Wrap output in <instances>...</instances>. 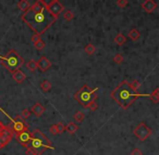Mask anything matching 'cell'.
<instances>
[{"instance_id":"cell-34","label":"cell","mask_w":159,"mask_h":155,"mask_svg":"<svg viewBox=\"0 0 159 155\" xmlns=\"http://www.w3.org/2000/svg\"><path fill=\"white\" fill-rule=\"evenodd\" d=\"M31 40H32V42H33V45H34V44H36L37 41H39V40H40V36L37 35V34H35V35L32 37V39H31Z\"/></svg>"},{"instance_id":"cell-13","label":"cell","mask_w":159,"mask_h":155,"mask_svg":"<svg viewBox=\"0 0 159 155\" xmlns=\"http://www.w3.org/2000/svg\"><path fill=\"white\" fill-rule=\"evenodd\" d=\"M31 113H33L37 117H40L43 114L45 113V106L40 103H35L31 108Z\"/></svg>"},{"instance_id":"cell-3","label":"cell","mask_w":159,"mask_h":155,"mask_svg":"<svg viewBox=\"0 0 159 155\" xmlns=\"http://www.w3.org/2000/svg\"><path fill=\"white\" fill-rule=\"evenodd\" d=\"M0 63L6 67L10 73L20 69L24 64V60L15 50H9L6 55H0Z\"/></svg>"},{"instance_id":"cell-24","label":"cell","mask_w":159,"mask_h":155,"mask_svg":"<svg viewBox=\"0 0 159 155\" xmlns=\"http://www.w3.org/2000/svg\"><path fill=\"white\" fill-rule=\"evenodd\" d=\"M129 86H130V88L133 90V91H136V92H137L138 88L141 87V83H140L138 80H133L132 83H129Z\"/></svg>"},{"instance_id":"cell-27","label":"cell","mask_w":159,"mask_h":155,"mask_svg":"<svg viewBox=\"0 0 159 155\" xmlns=\"http://www.w3.org/2000/svg\"><path fill=\"white\" fill-rule=\"evenodd\" d=\"M45 46H46V44H45V42H44V41H43L42 39H40L39 41H37L36 44H34V47L36 48V49H37V50H38V51L43 50V49L45 48Z\"/></svg>"},{"instance_id":"cell-15","label":"cell","mask_w":159,"mask_h":155,"mask_svg":"<svg viewBox=\"0 0 159 155\" xmlns=\"http://www.w3.org/2000/svg\"><path fill=\"white\" fill-rule=\"evenodd\" d=\"M31 136H32V137H35V138H38V139L43 140L45 143H47V144H51L50 140H49L48 138L46 137L45 134H43V132L39 130V129H35L33 132H31Z\"/></svg>"},{"instance_id":"cell-23","label":"cell","mask_w":159,"mask_h":155,"mask_svg":"<svg viewBox=\"0 0 159 155\" xmlns=\"http://www.w3.org/2000/svg\"><path fill=\"white\" fill-rule=\"evenodd\" d=\"M85 52H86L88 55H92V54L95 52V46L93 45V44H87L86 47H85Z\"/></svg>"},{"instance_id":"cell-17","label":"cell","mask_w":159,"mask_h":155,"mask_svg":"<svg viewBox=\"0 0 159 155\" xmlns=\"http://www.w3.org/2000/svg\"><path fill=\"white\" fill-rule=\"evenodd\" d=\"M114 42H116L118 46H123L126 42L125 36L123 35V34H121V33L117 34V36L114 37Z\"/></svg>"},{"instance_id":"cell-20","label":"cell","mask_w":159,"mask_h":155,"mask_svg":"<svg viewBox=\"0 0 159 155\" xmlns=\"http://www.w3.org/2000/svg\"><path fill=\"white\" fill-rule=\"evenodd\" d=\"M140 36H141V34H140V32H138L136 28H133V30H130L129 33V37L131 39H132L133 41H135V40H137L138 38H140Z\"/></svg>"},{"instance_id":"cell-22","label":"cell","mask_w":159,"mask_h":155,"mask_svg":"<svg viewBox=\"0 0 159 155\" xmlns=\"http://www.w3.org/2000/svg\"><path fill=\"white\" fill-rule=\"evenodd\" d=\"M40 88H42L43 91H49L51 89V83L49 80H47V79H45L40 83Z\"/></svg>"},{"instance_id":"cell-2","label":"cell","mask_w":159,"mask_h":155,"mask_svg":"<svg viewBox=\"0 0 159 155\" xmlns=\"http://www.w3.org/2000/svg\"><path fill=\"white\" fill-rule=\"evenodd\" d=\"M110 97L123 110H128L134 103L136 99L141 98V97H149V94H144V93H138L136 91H133L130 88L129 83L126 80H122L111 91Z\"/></svg>"},{"instance_id":"cell-16","label":"cell","mask_w":159,"mask_h":155,"mask_svg":"<svg viewBox=\"0 0 159 155\" xmlns=\"http://www.w3.org/2000/svg\"><path fill=\"white\" fill-rule=\"evenodd\" d=\"M25 66H26V69H28L30 72L34 73V72L37 69V63L36 61H34V60H28L25 62Z\"/></svg>"},{"instance_id":"cell-8","label":"cell","mask_w":159,"mask_h":155,"mask_svg":"<svg viewBox=\"0 0 159 155\" xmlns=\"http://www.w3.org/2000/svg\"><path fill=\"white\" fill-rule=\"evenodd\" d=\"M63 9H64L63 6L58 1V0H54V1H51V2H49L48 4H47V10H48L49 13L56 18H58V16L60 15V13L63 11Z\"/></svg>"},{"instance_id":"cell-31","label":"cell","mask_w":159,"mask_h":155,"mask_svg":"<svg viewBox=\"0 0 159 155\" xmlns=\"http://www.w3.org/2000/svg\"><path fill=\"white\" fill-rule=\"evenodd\" d=\"M117 4L120 8H125L128 6V0H117Z\"/></svg>"},{"instance_id":"cell-36","label":"cell","mask_w":159,"mask_h":155,"mask_svg":"<svg viewBox=\"0 0 159 155\" xmlns=\"http://www.w3.org/2000/svg\"><path fill=\"white\" fill-rule=\"evenodd\" d=\"M40 1H42V2L44 3V4H46V6H47V4H48L49 2H51V1H54V0H40Z\"/></svg>"},{"instance_id":"cell-26","label":"cell","mask_w":159,"mask_h":155,"mask_svg":"<svg viewBox=\"0 0 159 155\" xmlns=\"http://www.w3.org/2000/svg\"><path fill=\"white\" fill-rule=\"evenodd\" d=\"M63 18H66V21H71L72 18H74V14H73V12H71L70 10L64 12V14H63Z\"/></svg>"},{"instance_id":"cell-30","label":"cell","mask_w":159,"mask_h":155,"mask_svg":"<svg viewBox=\"0 0 159 155\" xmlns=\"http://www.w3.org/2000/svg\"><path fill=\"white\" fill-rule=\"evenodd\" d=\"M113 61H114V63L120 64V63H122V61H123V57L121 55V54H116L113 58Z\"/></svg>"},{"instance_id":"cell-37","label":"cell","mask_w":159,"mask_h":155,"mask_svg":"<svg viewBox=\"0 0 159 155\" xmlns=\"http://www.w3.org/2000/svg\"><path fill=\"white\" fill-rule=\"evenodd\" d=\"M2 123H1V122H0V130H1V128H2Z\"/></svg>"},{"instance_id":"cell-1","label":"cell","mask_w":159,"mask_h":155,"mask_svg":"<svg viewBox=\"0 0 159 155\" xmlns=\"http://www.w3.org/2000/svg\"><path fill=\"white\" fill-rule=\"evenodd\" d=\"M21 18L31 30H33L35 34L39 36L47 32L49 27L57 21V18L49 13L47 6L40 0H36L32 6H30L26 11L23 12Z\"/></svg>"},{"instance_id":"cell-6","label":"cell","mask_w":159,"mask_h":155,"mask_svg":"<svg viewBox=\"0 0 159 155\" xmlns=\"http://www.w3.org/2000/svg\"><path fill=\"white\" fill-rule=\"evenodd\" d=\"M133 134L140 139V141H145L152 134V129L144 123H140L137 127L133 130Z\"/></svg>"},{"instance_id":"cell-9","label":"cell","mask_w":159,"mask_h":155,"mask_svg":"<svg viewBox=\"0 0 159 155\" xmlns=\"http://www.w3.org/2000/svg\"><path fill=\"white\" fill-rule=\"evenodd\" d=\"M15 139L21 145H23L24 148H26V145L28 144L31 140V132H28L27 130H24L20 132V134H15Z\"/></svg>"},{"instance_id":"cell-21","label":"cell","mask_w":159,"mask_h":155,"mask_svg":"<svg viewBox=\"0 0 159 155\" xmlns=\"http://www.w3.org/2000/svg\"><path fill=\"white\" fill-rule=\"evenodd\" d=\"M158 93H159V89H158V88H156V89L154 90V92L152 93V94H149V99L152 100V102H154V103H155V104H157V103L159 102Z\"/></svg>"},{"instance_id":"cell-11","label":"cell","mask_w":159,"mask_h":155,"mask_svg":"<svg viewBox=\"0 0 159 155\" xmlns=\"http://www.w3.org/2000/svg\"><path fill=\"white\" fill-rule=\"evenodd\" d=\"M36 63H37V69L42 72V73H45L51 66V62L46 57H42L38 60V62Z\"/></svg>"},{"instance_id":"cell-38","label":"cell","mask_w":159,"mask_h":155,"mask_svg":"<svg viewBox=\"0 0 159 155\" xmlns=\"http://www.w3.org/2000/svg\"><path fill=\"white\" fill-rule=\"evenodd\" d=\"M0 150H1V149H0Z\"/></svg>"},{"instance_id":"cell-10","label":"cell","mask_w":159,"mask_h":155,"mask_svg":"<svg viewBox=\"0 0 159 155\" xmlns=\"http://www.w3.org/2000/svg\"><path fill=\"white\" fill-rule=\"evenodd\" d=\"M9 126L11 127V129H12L15 134H20V132L24 130H27V125L25 124V120L24 122H15V120H12Z\"/></svg>"},{"instance_id":"cell-32","label":"cell","mask_w":159,"mask_h":155,"mask_svg":"<svg viewBox=\"0 0 159 155\" xmlns=\"http://www.w3.org/2000/svg\"><path fill=\"white\" fill-rule=\"evenodd\" d=\"M97 107H98V104L96 103V101H94V102H92L90 105H88V110H90V111H96L97 110Z\"/></svg>"},{"instance_id":"cell-4","label":"cell","mask_w":159,"mask_h":155,"mask_svg":"<svg viewBox=\"0 0 159 155\" xmlns=\"http://www.w3.org/2000/svg\"><path fill=\"white\" fill-rule=\"evenodd\" d=\"M98 90V88H94V89H90V87L84 85V86L82 87L81 89L78 90V92H75V94L73 95L74 99L76 101L80 103L83 107L87 108L88 105L92 103V102L96 101L97 100V94H96V91Z\"/></svg>"},{"instance_id":"cell-19","label":"cell","mask_w":159,"mask_h":155,"mask_svg":"<svg viewBox=\"0 0 159 155\" xmlns=\"http://www.w3.org/2000/svg\"><path fill=\"white\" fill-rule=\"evenodd\" d=\"M78 129V127L76 125H75L74 123H69V124H68V125L66 126V130L68 131L69 134H75Z\"/></svg>"},{"instance_id":"cell-12","label":"cell","mask_w":159,"mask_h":155,"mask_svg":"<svg viewBox=\"0 0 159 155\" xmlns=\"http://www.w3.org/2000/svg\"><path fill=\"white\" fill-rule=\"evenodd\" d=\"M142 8L147 13H152L157 9V3L155 2V0H145L144 2L142 3Z\"/></svg>"},{"instance_id":"cell-7","label":"cell","mask_w":159,"mask_h":155,"mask_svg":"<svg viewBox=\"0 0 159 155\" xmlns=\"http://www.w3.org/2000/svg\"><path fill=\"white\" fill-rule=\"evenodd\" d=\"M13 130L10 126H2L0 130V149H2L11 141L13 137Z\"/></svg>"},{"instance_id":"cell-35","label":"cell","mask_w":159,"mask_h":155,"mask_svg":"<svg viewBox=\"0 0 159 155\" xmlns=\"http://www.w3.org/2000/svg\"><path fill=\"white\" fill-rule=\"evenodd\" d=\"M131 155H143V153H142V151L140 149L135 148V149L132 151V153H131Z\"/></svg>"},{"instance_id":"cell-29","label":"cell","mask_w":159,"mask_h":155,"mask_svg":"<svg viewBox=\"0 0 159 155\" xmlns=\"http://www.w3.org/2000/svg\"><path fill=\"white\" fill-rule=\"evenodd\" d=\"M57 125V130H58V134H61L64 132V130H66V127H64V125L63 124H61V123H58V124H56Z\"/></svg>"},{"instance_id":"cell-33","label":"cell","mask_w":159,"mask_h":155,"mask_svg":"<svg viewBox=\"0 0 159 155\" xmlns=\"http://www.w3.org/2000/svg\"><path fill=\"white\" fill-rule=\"evenodd\" d=\"M49 131H50V134H58V130H57V125H52L49 128Z\"/></svg>"},{"instance_id":"cell-28","label":"cell","mask_w":159,"mask_h":155,"mask_svg":"<svg viewBox=\"0 0 159 155\" xmlns=\"http://www.w3.org/2000/svg\"><path fill=\"white\" fill-rule=\"evenodd\" d=\"M30 115H31V111L27 110V108H24V110L21 112V115H20V116L25 120V119H27L28 117H30Z\"/></svg>"},{"instance_id":"cell-14","label":"cell","mask_w":159,"mask_h":155,"mask_svg":"<svg viewBox=\"0 0 159 155\" xmlns=\"http://www.w3.org/2000/svg\"><path fill=\"white\" fill-rule=\"evenodd\" d=\"M11 74H12L13 79H14V80L16 81L18 83H22L23 81L25 80V78H26V75H25L21 69H15V71H13Z\"/></svg>"},{"instance_id":"cell-5","label":"cell","mask_w":159,"mask_h":155,"mask_svg":"<svg viewBox=\"0 0 159 155\" xmlns=\"http://www.w3.org/2000/svg\"><path fill=\"white\" fill-rule=\"evenodd\" d=\"M54 150L51 144H47L38 138L32 137L28 144L26 145V155H42L46 150Z\"/></svg>"},{"instance_id":"cell-18","label":"cell","mask_w":159,"mask_h":155,"mask_svg":"<svg viewBox=\"0 0 159 155\" xmlns=\"http://www.w3.org/2000/svg\"><path fill=\"white\" fill-rule=\"evenodd\" d=\"M18 8L21 10L22 12H25L28 8H30V2L27 0H20L18 2Z\"/></svg>"},{"instance_id":"cell-25","label":"cell","mask_w":159,"mask_h":155,"mask_svg":"<svg viewBox=\"0 0 159 155\" xmlns=\"http://www.w3.org/2000/svg\"><path fill=\"white\" fill-rule=\"evenodd\" d=\"M74 119L76 120V122L82 123L85 119V115L82 113V112H76V113H75V115H74Z\"/></svg>"}]
</instances>
